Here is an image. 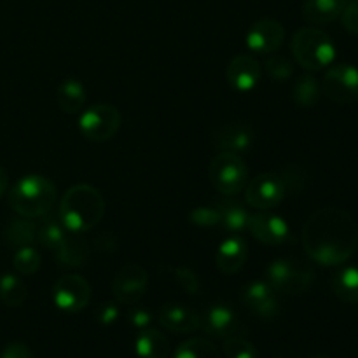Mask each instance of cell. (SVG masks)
<instances>
[{
  "instance_id": "1",
  "label": "cell",
  "mask_w": 358,
  "mask_h": 358,
  "mask_svg": "<svg viewBox=\"0 0 358 358\" xmlns=\"http://www.w3.org/2000/svg\"><path fill=\"white\" fill-rule=\"evenodd\" d=\"M303 245L308 257L320 266H339L358 247V226L346 210L325 206L311 213L303 227Z\"/></svg>"
},
{
  "instance_id": "2",
  "label": "cell",
  "mask_w": 358,
  "mask_h": 358,
  "mask_svg": "<svg viewBox=\"0 0 358 358\" xmlns=\"http://www.w3.org/2000/svg\"><path fill=\"white\" fill-rule=\"evenodd\" d=\"M105 213V199L96 187L72 185L59 201V220L69 233L84 234L93 229Z\"/></svg>"
},
{
  "instance_id": "3",
  "label": "cell",
  "mask_w": 358,
  "mask_h": 358,
  "mask_svg": "<svg viewBox=\"0 0 358 358\" xmlns=\"http://www.w3.org/2000/svg\"><path fill=\"white\" fill-rule=\"evenodd\" d=\"M56 203V185L42 175H27L10 187L9 205L24 219H41Z\"/></svg>"
},
{
  "instance_id": "4",
  "label": "cell",
  "mask_w": 358,
  "mask_h": 358,
  "mask_svg": "<svg viewBox=\"0 0 358 358\" xmlns=\"http://www.w3.org/2000/svg\"><path fill=\"white\" fill-rule=\"evenodd\" d=\"M292 55L303 69L317 72L332 65L336 59V45L324 30L304 27L294 35Z\"/></svg>"
},
{
  "instance_id": "5",
  "label": "cell",
  "mask_w": 358,
  "mask_h": 358,
  "mask_svg": "<svg viewBox=\"0 0 358 358\" xmlns=\"http://www.w3.org/2000/svg\"><path fill=\"white\" fill-rule=\"evenodd\" d=\"M208 177L220 194L236 196L247 187L248 168L240 154L219 152L210 163Z\"/></svg>"
},
{
  "instance_id": "6",
  "label": "cell",
  "mask_w": 358,
  "mask_h": 358,
  "mask_svg": "<svg viewBox=\"0 0 358 358\" xmlns=\"http://www.w3.org/2000/svg\"><path fill=\"white\" fill-rule=\"evenodd\" d=\"M315 280V271L308 264L294 259H276L268 266V283L282 294L306 292Z\"/></svg>"
},
{
  "instance_id": "7",
  "label": "cell",
  "mask_w": 358,
  "mask_h": 358,
  "mask_svg": "<svg viewBox=\"0 0 358 358\" xmlns=\"http://www.w3.org/2000/svg\"><path fill=\"white\" fill-rule=\"evenodd\" d=\"M121 128V112L108 103L93 105L80 112L79 131L90 142H107Z\"/></svg>"
},
{
  "instance_id": "8",
  "label": "cell",
  "mask_w": 358,
  "mask_h": 358,
  "mask_svg": "<svg viewBox=\"0 0 358 358\" xmlns=\"http://www.w3.org/2000/svg\"><path fill=\"white\" fill-rule=\"evenodd\" d=\"M322 91L336 103H355L358 101V69L350 63L331 66L322 80Z\"/></svg>"
},
{
  "instance_id": "9",
  "label": "cell",
  "mask_w": 358,
  "mask_h": 358,
  "mask_svg": "<svg viewBox=\"0 0 358 358\" xmlns=\"http://www.w3.org/2000/svg\"><path fill=\"white\" fill-rule=\"evenodd\" d=\"M287 185L276 173H262L245 187V201L255 210H271L285 199Z\"/></svg>"
},
{
  "instance_id": "10",
  "label": "cell",
  "mask_w": 358,
  "mask_h": 358,
  "mask_svg": "<svg viewBox=\"0 0 358 358\" xmlns=\"http://www.w3.org/2000/svg\"><path fill=\"white\" fill-rule=\"evenodd\" d=\"M52 303L65 313H79L90 304L91 287L86 278L79 275H65L52 287Z\"/></svg>"
},
{
  "instance_id": "11",
  "label": "cell",
  "mask_w": 358,
  "mask_h": 358,
  "mask_svg": "<svg viewBox=\"0 0 358 358\" xmlns=\"http://www.w3.org/2000/svg\"><path fill=\"white\" fill-rule=\"evenodd\" d=\"M149 285V275L145 269L138 264H126L115 275L112 282V292L119 304H136L147 292Z\"/></svg>"
},
{
  "instance_id": "12",
  "label": "cell",
  "mask_w": 358,
  "mask_h": 358,
  "mask_svg": "<svg viewBox=\"0 0 358 358\" xmlns=\"http://www.w3.org/2000/svg\"><path fill=\"white\" fill-rule=\"evenodd\" d=\"M285 41V28L273 17H262L255 21L247 31V48L254 55H273L282 48Z\"/></svg>"
},
{
  "instance_id": "13",
  "label": "cell",
  "mask_w": 358,
  "mask_h": 358,
  "mask_svg": "<svg viewBox=\"0 0 358 358\" xmlns=\"http://www.w3.org/2000/svg\"><path fill=\"white\" fill-rule=\"evenodd\" d=\"M247 229L250 231V234L255 240L264 245H269V247L285 243L290 238V234H292L289 224H287L283 217L268 213L266 210L248 217Z\"/></svg>"
},
{
  "instance_id": "14",
  "label": "cell",
  "mask_w": 358,
  "mask_h": 358,
  "mask_svg": "<svg viewBox=\"0 0 358 358\" xmlns=\"http://www.w3.org/2000/svg\"><path fill=\"white\" fill-rule=\"evenodd\" d=\"M241 301L252 313L261 318H275L280 311L276 290L262 280H254L245 285L243 292H241Z\"/></svg>"
},
{
  "instance_id": "15",
  "label": "cell",
  "mask_w": 358,
  "mask_h": 358,
  "mask_svg": "<svg viewBox=\"0 0 358 358\" xmlns=\"http://www.w3.org/2000/svg\"><path fill=\"white\" fill-rule=\"evenodd\" d=\"M201 329L213 338L229 339L241 331V322L226 304H212L201 315Z\"/></svg>"
},
{
  "instance_id": "16",
  "label": "cell",
  "mask_w": 358,
  "mask_h": 358,
  "mask_svg": "<svg viewBox=\"0 0 358 358\" xmlns=\"http://www.w3.org/2000/svg\"><path fill=\"white\" fill-rule=\"evenodd\" d=\"M261 63L254 56L238 55L227 66V80L238 93H250L261 80Z\"/></svg>"
},
{
  "instance_id": "17",
  "label": "cell",
  "mask_w": 358,
  "mask_h": 358,
  "mask_svg": "<svg viewBox=\"0 0 358 358\" xmlns=\"http://www.w3.org/2000/svg\"><path fill=\"white\" fill-rule=\"evenodd\" d=\"M159 324L173 334H191L201 327V317L192 308L170 303L159 310Z\"/></svg>"
},
{
  "instance_id": "18",
  "label": "cell",
  "mask_w": 358,
  "mask_h": 358,
  "mask_svg": "<svg viewBox=\"0 0 358 358\" xmlns=\"http://www.w3.org/2000/svg\"><path fill=\"white\" fill-rule=\"evenodd\" d=\"M248 257V247L247 241L240 234H229L224 238L222 243L219 245L215 254L217 268L224 275H234V273L241 271Z\"/></svg>"
},
{
  "instance_id": "19",
  "label": "cell",
  "mask_w": 358,
  "mask_h": 358,
  "mask_svg": "<svg viewBox=\"0 0 358 358\" xmlns=\"http://www.w3.org/2000/svg\"><path fill=\"white\" fill-rule=\"evenodd\" d=\"M213 143L220 152H247L254 143V129L243 122H229L217 129Z\"/></svg>"
},
{
  "instance_id": "20",
  "label": "cell",
  "mask_w": 358,
  "mask_h": 358,
  "mask_svg": "<svg viewBox=\"0 0 358 358\" xmlns=\"http://www.w3.org/2000/svg\"><path fill=\"white\" fill-rule=\"evenodd\" d=\"M346 0H304L303 17L311 24H327L341 16Z\"/></svg>"
},
{
  "instance_id": "21",
  "label": "cell",
  "mask_w": 358,
  "mask_h": 358,
  "mask_svg": "<svg viewBox=\"0 0 358 358\" xmlns=\"http://www.w3.org/2000/svg\"><path fill=\"white\" fill-rule=\"evenodd\" d=\"M55 254L59 266H65V268H77V266H83L84 262L87 261L90 247H87L86 241L80 238V234L69 233L65 236V240L62 241V245L56 248Z\"/></svg>"
},
{
  "instance_id": "22",
  "label": "cell",
  "mask_w": 358,
  "mask_h": 358,
  "mask_svg": "<svg viewBox=\"0 0 358 358\" xmlns=\"http://www.w3.org/2000/svg\"><path fill=\"white\" fill-rule=\"evenodd\" d=\"M135 352L140 358H168L170 341L156 329H143L135 341Z\"/></svg>"
},
{
  "instance_id": "23",
  "label": "cell",
  "mask_w": 358,
  "mask_h": 358,
  "mask_svg": "<svg viewBox=\"0 0 358 358\" xmlns=\"http://www.w3.org/2000/svg\"><path fill=\"white\" fill-rule=\"evenodd\" d=\"M56 101L66 114H77L86 103V87L77 79H65L56 91Z\"/></svg>"
},
{
  "instance_id": "24",
  "label": "cell",
  "mask_w": 358,
  "mask_h": 358,
  "mask_svg": "<svg viewBox=\"0 0 358 358\" xmlns=\"http://www.w3.org/2000/svg\"><path fill=\"white\" fill-rule=\"evenodd\" d=\"M332 292L348 304H358V268L346 266L332 276Z\"/></svg>"
},
{
  "instance_id": "25",
  "label": "cell",
  "mask_w": 358,
  "mask_h": 358,
  "mask_svg": "<svg viewBox=\"0 0 358 358\" xmlns=\"http://www.w3.org/2000/svg\"><path fill=\"white\" fill-rule=\"evenodd\" d=\"M41 222L37 226V240L48 250H56V248L62 245V241L65 240L66 233L65 226L62 224V220L56 219V217L48 215L41 217Z\"/></svg>"
},
{
  "instance_id": "26",
  "label": "cell",
  "mask_w": 358,
  "mask_h": 358,
  "mask_svg": "<svg viewBox=\"0 0 358 358\" xmlns=\"http://www.w3.org/2000/svg\"><path fill=\"white\" fill-rule=\"evenodd\" d=\"M6 240L7 243L16 248L28 247L37 240V224L24 217L10 220L6 227Z\"/></svg>"
},
{
  "instance_id": "27",
  "label": "cell",
  "mask_w": 358,
  "mask_h": 358,
  "mask_svg": "<svg viewBox=\"0 0 358 358\" xmlns=\"http://www.w3.org/2000/svg\"><path fill=\"white\" fill-rule=\"evenodd\" d=\"M220 206V226L231 234H240L247 229L248 217L250 213L245 210L243 205L240 203L227 201L222 203Z\"/></svg>"
},
{
  "instance_id": "28",
  "label": "cell",
  "mask_w": 358,
  "mask_h": 358,
  "mask_svg": "<svg viewBox=\"0 0 358 358\" xmlns=\"http://www.w3.org/2000/svg\"><path fill=\"white\" fill-rule=\"evenodd\" d=\"M27 285L20 276L13 275V273H6L3 276H0V301L6 306H21L27 301Z\"/></svg>"
},
{
  "instance_id": "29",
  "label": "cell",
  "mask_w": 358,
  "mask_h": 358,
  "mask_svg": "<svg viewBox=\"0 0 358 358\" xmlns=\"http://www.w3.org/2000/svg\"><path fill=\"white\" fill-rule=\"evenodd\" d=\"M322 87L313 76H303L292 87V98L301 107H313L320 100Z\"/></svg>"
},
{
  "instance_id": "30",
  "label": "cell",
  "mask_w": 358,
  "mask_h": 358,
  "mask_svg": "<svg viewBox=\"0 0 358 358\" xmlns=\"http://www.w3.org/2000/svg\"><path fill=\"white\" fill-rule=\"evenodd\" d=\"M173 358H220V353L206 339L192 338L178 346Z\"/></svg>"
},
{
  "instance_id": "31",
  "label": "cell",
  "mask_w": 358,
  "mask_h": 358,
  "mask_svg": "<svg viewBox=\"0 0 358 358\" xmlns=\"http://www.w3.org/2000/svg\"><path fill=\"white\" fill-rule=\"evenodd\" d=\"M13 266L20 275H35V273L38 271V268H41V254H38L31 245L17 248V250L14 252Z\"/></svg>"
},
{
  "instance_id": "32",
  "label": "cell",
  "mask_w": 358,
  "mask_h": 358,
  "mask_svg": "<svg viewBox=\"0 0 358 358\" xmlns=\"http://www.w3.org/2000/svg\"><path fill=\"white\" fill-rule=\"evenodd\" d=\"M264 69L268 72V76L271 77L273 80H278V83H285L292 77V63L282 55H273L266 59Z\"/></svg>"
},
{
  "instance_id": "33",
  "label": "cell",
  "mask_w": 358,
  "mask_h": 358,
  "mask_svg": "<svg viewBox=\"0 0 358 358\" xmlns=\"http://www.w3.org/2000/svg\"><path fill=\"white\" fill-rule=\"evenodd\" d=\"M224 353L227 358H259L257 350L247 339L234 336V338L226 339L224 343Z\"/></svg>"
},
{
  "instance_id": "34",
  "label": "cell",
  "mask_w": 358,
  "mask_h": 358,
  "mask_svg": "<svg viewBox=\"0 0 358 358\" xmlns=\"http://www.w3.org/2000/svg\"><path fill=\"white\" fill-rule=\"evenodd\" d=\"M189 219L194 226L199 227H215L220 226V206H198L189 213Z\"/></svg>"
},
{
  "instance_id": "35",
  "label": "cell",
  "mask_w": 358,
  "mask_h": 358,
  "mask_svg": "<svg viewBox=\"0 0 358 358\" xmlns=\"http://www.w3.org/2000/svg\"><path fill=\"white\" fill-rule=\"evenodd\" d=\"M175 278H177L178 285L184 289L187 294H198L199 292V278L192 269L189 268H177L175 269Z\"/></svg>"
},
{
  "instance_id": "36",
  "label": "cell",
  "mask_w": 358,
  "mask_h": 358,
  "mask_svg": "<svg viewBox=\"0 0 358 358\" xmlns=\"http://www.w3.org/2000/svg\"><path fill=\"white\" fill-rule=\"evenodd\" d=\"M339 17H341L343 28H345L348 34L358 35V2L353 0V2L346 3Z\"/></svg>"
},
{
  "instance_id": "37",
  "label": "cell",
  "mask_w": 358,
  "mask_h": 358,
  "mask_svg": "<svg viewBox=\"0 0 358 358\" xmlns=\"http://www.w3.org/2000/svg\"><path fill=\"white\" fill-rule=\"evenodd\" d=\"M119 318V306L115 303H101L100 306L96 308V320L100 322L101 325H112L115 324Z\"/></svg>"
},
{
  "instance_id": "38",
  "label": "cell",
  "mask_w": 358,
  "mask_h": 358,
  "mask_svg": "<svg viewBox=\"0 0 358 358\" xmlns=\"http://www.w3.org/2000/svg\"><path fill=\"white\" fill-rule=\"evenodd\" d=\"M128 320H129V324L133 325V327L143 331V329H147L150 324H152V313H150L147 308L136 306V308H133L131 311H129Z\"/></svg>"
},
{
  "instance_id": "39",
  "label": "cell",
  "mask_w": 358,
  "mask_h": 358,
  "mask_svg": "<svg viewBox=\"0 0 358 358\" xmlns=\"http://www.w3.org/2000/svg\"><path fill=\"white\" fill-rule=\"evenodd\" d=\"M0 358H35V355L28 346L21 345V343H13V345L3 348V352L0 353Z\"/></svg>"
},
{
  "instance_id": "40",
  "label": "cell",
  "mask_w": 358,
  "mask_h": 358,
  "mask_svg": "<svg viewBox=\"0 0 358 358\" xmlns=\"http://www.w3.org/2000/svg\"><path fill=\"white\" fill-rule=\"evenodd\" d=\"M7 187H9V178H7L6 170L0 166V198L7 192Z\"/></svg>"
},
{
  "instance_id": "41",
  "label": "cell",
  "mask_w": 358,
  "mask_h": 358,
  "mask_svg": "<svg viewBox=\"0 0 358 358\" xmlns=\"http://www.w3.org/2000/svg\"><path fill=\"white\" fill-rule=\"evenodd\" d=\"M355 2H358V0H355Z\"/></svg>"
}]
</instances>
